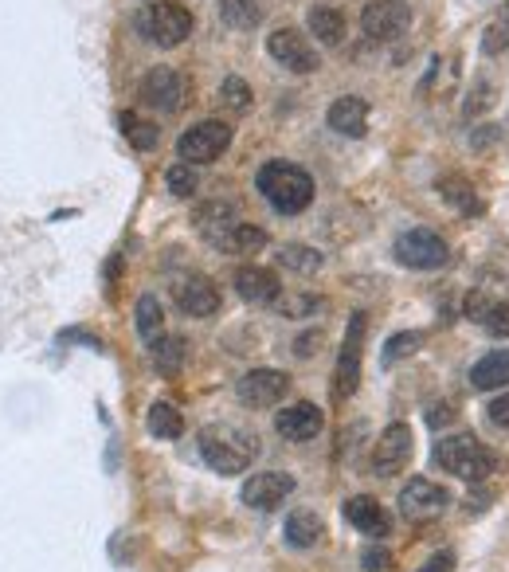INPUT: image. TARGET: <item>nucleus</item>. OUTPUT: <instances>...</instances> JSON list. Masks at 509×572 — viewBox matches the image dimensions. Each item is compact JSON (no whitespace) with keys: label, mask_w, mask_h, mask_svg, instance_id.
<instances>
[{"label":"nucleus","mask_w":509,"mask_h":572,"mask_svg":"<svg viewBox=\"0 0 509 572\" xmlns=\"http://www.w3.org/2000/svg\"><path fill=\"white\" fill-rule=\"evenodd\" d=\"M134 314H138V334L145 345H153L157 337H165V310H161L157 294H141Z\"/></svg>","instance_id":"a878e982"},{"label":"nucleus","mask_w":509,"mask_h":572,"mask_svg":"<svg viewBox=\"0 0 509 572\" xmlns=\"http://www.w3.org/2000/svg\"><path fill=\"white\" fill-rule=\"evenodd\" d=\"M419 345H423V334H396V337H388V345H384V353H380V365L384 369H392L396 361H404V357H412Z\"/></svg>","instance_id":"473e14b6"},{"label":"nucleus","mask_w":509,"mask_h":572,"mask_svg":"<svg viewBox=\"0 0 509 572\" xmlns=\"http://www.w3.org/2000/svg\"><path fill=\"white\" fill-rule=\"evenodd\" d=\"M431 459H435L439 471L463 478V482H486V478L494 475V467H498V455H494L478 435H470V431H463V435H443V439L435 443Z\"/></svg>","instance_id":"7ed1b4c3"},{"label":"nucleus","mask_w":509,"mask_h":572,"mask_svg":"<svg viewBox=\"0 0 509 572\" xmlns=\"http://www.w3.org/2000/svg\"><path fill=\"white\" fill-rule=\"evenodd\" d=\"M325 428V412L318 404H290V408H282L275 416V431L282 439H290V443H306V439H314V435H322Z\"/></svg>","instance_id":"dca6fc26"},{"label":"nucleus","mask_w":509,"mask_h":572,"mask_svg":"<svg viewBox=\"0 0 509 572\" xmlns=\"http://www.w3.org/2000/svg\"><path fill=\"white\" fill-rule=\"evenodd\" d=\"M494 138H498V130H494V126H482V134L474 138V145L482 149V145H490V142H494Z\"/></svg>","instance_id":"c03bdc74"},{"label":"nucleus","mask_w":509,"mask_h":572,"mask_svg":"<svg viewBox=\"0 0 509 572\" xmlns=\"http://www.w3.org/2000/svg\"><path fill=\"white\" fill-rule=\"evenodd\" d=\"M220 95H224V102H228V110H235V114H243V110H247V106H251V87H247V83H243V79H224V91H220Z\"/></svg>","instance_id":"f704fd0d"},{"label":"nucleus","mask_w":509,"mask_h":572,"mask_svg":"<svg viewBox=\"0 0 509 572\" xmlns=\"http://www.w3.org/2000/svg\"><path fill=\"white\" fill-rule=\"evenodd\" d=\"M318 345H322V334H306V337H298L294 353H298V357H314V353H318Z\"/></svg>","instance_id":"37998d69"},{"label":"nucleus","mask_w":509,"mask_h":572,"mask_svg":"<svg viewBox=\"0 0 509 572\" xmlns=\"http://www.w3.org/2000/svg\"><path fill=\"white\" fill-rule=\"evenodd\" d=\"M263 247H267V232H263V228L239 224L232 236L224 239V247H220V251H232V255H255V251H263Z\"/></svg>","instance_id":"7c9ffc66"},{"label":"nucleus","mask_w":509,"mask_h":572,"mask_svg":"<svg viewBox=\"0 0 509 572\" xmlns=\"http://www.w3.org/2000/svg\"><path fill=\"white\" fill-rule=\"evenodd\" d=\"M486 416H490V424H494V428L509 431V392H502L498 400H490V408H486Z\"/></svg>","instance_id":"4c0bfd02"},{"label":"nucleus","mask_w":509,"mask_h":572,"mask_svg":"<svg viewBox=\"0 0 509 572\" xmlns=\"http://www.w3.org/2000/svg\"><path fill=\"white\" fill-rule=\"evenodd\" d=\"M118 122H122V134L130 138V145H134V149H153V145H157V138H161V130H157L153 122H145V118L130 114V110H126Z\"/></svg>","instance_id":"2f4dec72"},{"label":"nucleus","mask_w":509,"mask_h":572,"mask_svg":"<svg viewBox=\"0 0 509 572\" xmlns=\"http://www.w3.org/2000/svg\"><path fill=\"white\" fill-rule=\"evenodd\" d=\"M235 290L243 302H255V306H267V302H278V275L267 271V267H239L235 271Z\"/></svg>","instance_id":"aec40b11"},{"label":"nucleus","mask_w":509,"mask_h":572,"mask_svg":"<svg viewBox=\"0 0 509 572\" xmlns=\"http://www.w3.org/2000/svg\"><path fill=\"white\" fill-rule=\"evenodd\" d=\"M365 314H353L349 318V330H345V341H341V353H337V384H333V396L345 400L357 392L361 384V353H365Z\"/></svg>","instance_id":"423d86ee"},{"label":"nucleus","mask_w":509,"mask_h":572,"mask_svg":"<svg viewBox=\"0 0 509 572\" xmlns=\"http://www.w3.org/2000/svg\"><path fill=\"white\" fill-rule=\"evenodd\" d=\"M153 365L161 377H177L185 365V341L181 337H157L153 341Z\"/></svg>","instance_id":"cd10ccee"},{"label":"nucleus","mask_w":509,"mask_h":572,"mask_svg":"<svg viewBox=\"0 0 509 572\" xmlns=\"http://www.w3.org/2000/svg\"><path fill=\"white\" fill-rule=\"evenodd\" d=\"M145 424H149V431L157 439H181V431H185V420H181V412L173 404H153Z\"/></svg>","instance_id":"c756f323"},{"label":"nucleus","mask_w":509,"mask_h":572,"mask_svg":"<svg viewBox=\"0 0 509 572\" xmlns=\"http://www.w3.org/2000/svg\"><path fill=\"white\" fill-rule=\"evenodd\" d=\"M463 314L474 326H482L486 334L509 337V302H502V298H490L486 290H470L463 302Z\"/></svg>","instance_id":"f3484780"},{"label":"nucleus","mask_w":509,"mask_h":572,"mask_svg":"<svg viewBox=\"0 0 509 572\" xmlns=\"http://www.w3.org/2000/svg\"><path fill=\"white\" fill-rule=\"evenodd\" d=\"M341 514H345V522L353 525V529H361V533H369V537H384L388 533V514H384V506L369 498V494H357V498H349L345 506H341Z\"/></svg>","instance_id":"412c9836"},{"label":"nucleus","mask_w":509,"mask_h":572,"mask_svg":"<svg viewBox=\"0 0 509 572\" xmlns=\"http://www.w3.org/2000/svg\"><path fill=\"white\" fill-rule=\"evenodd\" d=\"M419 572H455V557L451 553H435Z\"/></svg>","instance_id":"79ce46f5"},{"label":"nucleus","mask_w":509,"mask_h":572,"mask_svg":"<svg viewBox=\"0 0 509 572\" xmlns=\"http://www.w3.org/2000/svg\"><path fill=\"white\" fill-rule=\"evenodd\" d=\"M138 32L157 44V48H181L192 32V12L177 0H157V4H145L138 16Z\"/></svg>","instance_id":"20e7f679"},{"label":"nucleus","mask_w":509,"mask_h":572,"mask_svg":"<svg viewBox=\"0 0 509 572\" xmlns=\"http://www.w3.org/2000/svg\"><path fill=\"white\" fill-rule=\"evenodd\" d=\"M509 48V4H502V12L490 20L486 36H482V51L486 55H502Z\"/></svg>","instance_id":"72a5a7b5"},{"label":"nucleus","mask_w":509,"mask_h":572,"mask_svg":"<svg viewBox=\"0 0 509 572\" xmlns=\"http://www.w3.org/2000/svg\"><path fill=\"white\" fill-rule=\"evenodd\" d=\"M361 565L369 572H384L388 565H392V553L388 549H376V545H369L365 553H361Z\"/></svg>","instance_id":"58836bf2"},{"label":"nucleus","mask_w":509,"mask_h":572,"mask_svg":"<svg viewBox=\"0 0 509 572\" xmlns=\"http://www.w3.org/2000/svg\"><path fill=\"white\" fill-rule=\"evenodd\" d=\"M306 24H310V32L318 36V44H325V48H337L345 40V16L333 4H314L306 12Z\"/></svg>","instance_id":"5701e85b"},{"label":"nucleus","mask_w":509,"mask_h":572,"mask_svg":"<svg viewBox=\"0 0 509 572\" xmlns=\"http://www.w3.org/2000/svg\"><path fill=\"white\" fill-rule=\"evenodd\" d=\"M435 189H439V196H443L447 204H455L463 216H482V200L474 196V185H470L466 177H443Z\"/></svg>","instance_id":"393cba45"},{"label":"nucleus","mask_w":509,"mask_h":572,"mask_svg":"<svg viewBox=\"0 0 509 572\" xmlns=\"http://www.w3.org/2000/svg\"><path fill=\"white\" fill-rule=\"evenodd\" d=\"M239 212H235L232 200H208L200 212H196V232L208 239L212 247H224V239L239 228Z\"/></svg>","instance_id":"a211bd4d"},{"label":"nucleus","mask_w":509,"mask_h":572,"mask_svg":"<svg viewBox=\"0 0 509 572\" xmlns=\"http://www.w3.org/2000/svg\"><path fill=\"white\" fill-rule=\"evenodd\" d=\"M173 302L188 318H212L220 310V290L204 275H185V279L173 283Z\"/></svg>","instance_id":"2eb2a0df"},{"label":"nucleus","mask_w":509,"mask_h":572,"mask_svg":"<svg viewBox=\"0 0 509 572\" xmlns=\"http://www.w3.org/2000/svg\"><path fill=\"white\" fill-rule=\"evenodd\" d=\"M294 475L286 471H263V475H251L243 482V502L251 510H278L290 494H294Z\"/></svg>","instance_id":"4468645a"},{"label":"nucleus","mask_w":509,"mask_h":572,"mask_svg":"<svg viewBox=\"0 0 509 572\" xmlns=\"http://www.w3.org/2000/svg\"><path fill=\"white\" fill-rule=\"evenodd\" d=\"M447 506H451V494H447L439 482H431V478H412V482L400 490V514L416 525L443 518Z\"/></svg>","instance_id":"0eeeda50"},{"label":"nucleus","mask_w":509,"mask_h":572,"mask_svg":"<svg viewBox=\"0 0 509 572\" xmlns=\"http://www.w3.org/2000/svg\"><path fill=\"white\" fill-rule=\"evenodd\" d=\"M228 145H232V126H228V122L208 118V122L192 126L188 134H181L177 153H181V161H185V165H208V161H216Z\"/></svg>","instance_id":"39448f33"},{"label":"nucleus","mask_w":509,"mask_h":572,"mask_svg":"<svg viewBox=\"0 0 509 572\" xmlns=\"http://www.w3.org/2000/svg\"><path fill=\"white\" fill-rule=\"evenodd\" d=\"M259 192L267 196V204L282 216H298L314 204V177L290 161H267L255 177Z\"/></svg>","instance_id":"f03ea898"},{"label":"nucleus","mask_w":509,"mask_h":572,"mask_svg":"<svg viewBox=\"0 0 509 572\" xmlns=\"http://www.w3.org/2000/svg\"><path fill=\"white\" fill-rule=\"evenodd\" d=\"M278 263L290 267V271H298V275H314V271L322 267V251H314V247H306V243H286V247L278 251Z\"/></svg>","instance_id":"c85d7f7f"},{"label":"nucleus","mask_w":509,"mask_h":572,"mask_svg":"<svg viewBox=\"0 0 509 572\" xmlns=\"http://www.w3.org/2000/svg\"><path fill=\"white\" fill-rule=\"evenodd\" d=\"M396 259L412 271H435L447 263V243L427 228H416V232H404L396 239Z\"/></svg>","instance_id":"9b49d317"},{"label":"nucleus","mask_w":509,"mask_h":572,"mask_svg":"<svg viewBox=\"0 0 509 572\" xmlns=\"http://www.w3.org/2000/svg\"><path fill=\"white\" fill-rule=\"evenodd\" d=\"M169 192H173V196H181V200L196 192V173H192V165L181 161V165H173V169H169Z\"/></svg>","instance_id":"c9c22d12"},{"label":"nucleus","mask_w":509,"mask_h":572,"mask_svg":"<svg viewBox=\"0 0 509 572\" xmlns=\"http://www.w3.org/2000/svg\"><path fill=\"white\" fill-rule=\"evenodd\" d=\"M196 443H200V459L220 475H243L259 455V439L235 424H208L200 428Z\"/></svg>","instance_id":"f257e3e1"},{"label":"nucleus","mask_w":509,"mask_h":572,"mask_svg":"<svg viewBox=\"0 0 509 572\" xmlns=\"http://www.w3.org/2000/svg\"><path fill=\"white\" fill-rule=\"evenodd\" d=\"M322 537H325V522L314 510H294V514L286 518V541H290L294 549H314Z\"/></svg>","instance_id":"b1692460"},{"label":"nucleus","mask_w":509,"mask_h":572,"mask_svg":"<svg viewBox=\"0 0 509 572\" xmlns=\"http://www.w3.org/2000/svg\"><path fill=\"white\" fill-rule=\"evenodd\" d=\"M286 392H290V377L278 373V369H251L235 384V396L247 408H275V404H282Z\"/></svg>","instance_id":"f8f14e48"},{"label":"nucleus","mask_w":509,"mask_h":572,"mask_svg":"<svg viewBox=\"0 0 509 572\" xmlns=\"http://www.w3.org/2000/svg\"><path fill=\"white\" fill-rule=\"evenodd\" d=\"M408 24H412V8L400 4V0H369L365 12H361V28L376 44H388V40L404 36Z\"/></svg>","instance_id":"1a4fd4ad"},{"label":"nucleus","mask_w":509,"mask_h":572,"mask_svg":"<svg viewBox=\"0 0 509 572\" xmlns=\"http://www.w3.org/2000/svg\"><path fill=\"white\" fill-rule=\"evenodd\" d=\"M412 451H416V443H412V428H408V424H388V428L380 431L376 447H372V471H376L380 478L400 475V471L408 467Z\"/></svg>","instance_id":"6e6552de"},{"label":"nucleus","mask_w":509,"mask_h":572,"mask_svg":"<svg viewBox=\"0 0 509 572\" xmlns=\"http://www.w3.org/2000/svg\"><path fill=\"white\" fill-rule=\"evenodd\" d=\"M267 51L275 55L286 71H294V75H310V71L322 67L314 44H310L298 28H278V32H271V36H267Z\"/></svg>","instance_id":"9d476101"},{"label":"nucleus","mask_w":509,"mask_h":572,"mask_svg":"<svg viewBox=\"0 0 509 572\" xmlns=\"http://www.w3.org/2000/svg\"><path fill=\"white\" fill-rule=\"evenodd\" d=\"M322 302L318 298H310V294H298V298H282L278 302V310L286 314V318H306V314H314Z\"/></svg>","instance_id":"e433bc0d"},{"label":"nucleus","mask_w":509,"mask_h":572,"mask_svg":"<svg viewBox=\"0 0 509 572\" xmlns=\"http://www.w3.org/2000/svg\"><path fill=\"white\" fill-rule=\"evenodd\" d=\"M220 20L235 32H251L263 20L259 0H220Z\"/></svg>","instance_id":"bb28decb"},{"label":"nucleus","mask_w":509,"mask_h":572,"mask_svg":"<svg viewBox=\"0 0 509 572\" xmlns=\"http://www.w3.org/2000/svg\"><path fill=\"white\" fill-rule=\"evenodd\" d=\"M329 130L345 134V138H365L369 130V102L361 95H345L329 106Z\"/></svg>","instance_id":"6ab92c4d"},{"label":"nucleus","mask_w":509,"mask_h":572,"mask_svg":"<svg viewBox=\"0 0 509 572\" xmlns=\"http://www.w3.org/2000/svg\"><path fill=\"white\" fill-rule=\"evenodd\" d=\"M427 424H431V428H447V424H455V412H451V404H435V408L427 412Z\"/></svg>","instance_id":"ea45409f"},{"label":"nucleus","mask_w":509,"mask_h":572,"mask_svg":"<svg viewBox=\"0 0 509 572\" xmlns=\"http://www.w3.org/2000/svg\"><path fill=\"white\" fill-rule=\"evenodd\" d=\"M470 384H474L478 392L506 388L509 384V349H494V353H486V357L470 369Z\"/></svg>","instance_id":"4be33fe9"},{"label":"nucleus","mask_w":509,"mask_h":572,"mask_svg":"<svg viewBox=\"0 0 509 572\" xmlns=\"http://www.w3.org/2000/svg\"><path fill=\"white\" fill-rule=\"evenodd\" d=\"M141 102L161 110V114H177L181 102H185V79L173 67H153L141 79Z\"/></svg>","instance_id":"ddd939ff"},{"label":"nucleus","mask_w":509,"mask_h":572,"mask_svg":"<svg viewBox=\"0 0 509 572\" xmlns=\"http://www.w3.org/2000/svg\"><path fill=\"white\" fill-rule=\"evenodd\" d=\"M486 106H490V87L478 83V87H474V98H466V114H478V110H486Z\"/></svg>","instance_id":"a19ab883"}]
</instances>
